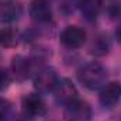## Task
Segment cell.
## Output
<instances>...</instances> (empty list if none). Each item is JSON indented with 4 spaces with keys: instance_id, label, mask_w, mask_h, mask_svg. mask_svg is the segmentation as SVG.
Wrapping results in <instances>:
<instances>
[{
    "instance_id": "1",
    "label": "cell",
    "mask_w": 121,
    "mask_h": 121,
    "mask_svg": "<svg viewBox=\"0 0 121 121\" xmlns=\"http://www.w3.org/2000/svg\"><path fill=\"white\" fill-rule=\"evenodd\" d=\"M107 69L100 62H89L78 70L79 83L89 90H100L107 83Z\"/></svg>"
},
{
    "instance_id": "2",
    "label": "cell",
    "mask_w": 121,
    "mask_h": 121,
    "mask_svg": "<svg viewBox=\"0 0 121 121\" xmlns=\"http://www.w3.org/2000/svg\"><path fill=\"white\" fill-rule=\"evenodd\" d=\"M32 83L38 93H52L59 83V76L52 66H42L32 76Z\"/></svg>"
},
{
    "instance_id": "3",
    "label": "cell",
    "mask_w": 121,
    "mask_h": 121,
    "mask_svg": "<svg viewBox=\"0 0 121 121\" xmlns=\"http://www.w3.org/2000/svg\"><path fill=\"white\" fill-rule=\"evenodd\" d=\"M21 110L23 116L28 120L39 118L47 114V103L38 93H30L26 94L21 99Z\"/></svg>"
},
{
    "instance_id": "4",
    "label": "cell",
    "mask_w": 121,
    "mask_h": 121,
    "mask_svg": "<svg viewBox=\"0 0 121 121\" xmlns=\"http://www.w3.org/2000/svg\"><path fill=\"white\" fill-rule=\"evenodd\" d=\"M65 121H91L93 120V110L90 104L85 100H75L65 106L63 111Z\"/></svg>"
},
{
    "instance_id": "5",
    "label": "cell",
    "mask_w": 121,
    "mask_h": 121,
    "mask_svg": "<svg viewBox=\"0 0 121 121\" xmlns=\"http://www.w3.org/2000/svg\"><path fill=\"white\" fill-rule=\"evenodd\" d=\"M11 75L16 80L23 82L32 78L35 75V72L38 70V68L34 65V62L28 56H23V55H16L11 59Z\"/></svg>"
},
{
    "instance_id": "6",
    "label": "cell",
    "mask_w": 121,
    "mask_h": 121,
    "mask_svg": "<svg viewBox=\"0 0 121 121\" xmlns=\"http://www.w3.org/2000/svg\"><path fill=\"white\" fill-rule=\"evenodd\" d=\"M87 38L86 31L80 27L76 26H68L66 28H63L59 35V39L62 42V45H65L69 49H78L80 47L85 45Z\"/></svg>"
},
{
    "instance_id": "7",
    "label": "cell",
    "mask_w": 121,
    "mask_h": 121,
    "mask_svg": "<svg viewBox=\"0 0 121 121\" xmlns=\"http://www.w3.org/2000/svg\"><path fill=\"white\" fill-rule=\"evenodd\" d=\"M121 100V83L120 82H108L106 83L99 94V101L103 108L110 110L114 108Z\"/></svg>"
},
{
    "instance_id": "8",
    "label": "cell",
    "mask_w": 121,
    "mask_h": 121,
    "mask_svg": "<svg viewBox=\"0 0 121 121\" xmlns=\"http://www.w3.org/2000/svg\"><path fill=\"white\" fill-rule=\"evenodd\" d=\"M23 4L20 0H0V23L13 24L23 16Z\"/></svg>"
},
{
    "instance_id": "9",
    "label": "cell",
    "mask_w": 121,
    "mask_h": 121,
    "mask_svg": "<svg viewBox=\"0 0 121 121\" xmlns=\"http://www.w3.org/2000/svg\"><path fill=\"white\" fill-rule=\"evenodd\" d=\"M55 96V100L58 104H62L63 107L68 106L69 103L75 101L79 99L78 96V89L75 83L70 79H59V83L56 85L55 90L52 91Z\"/></svg>"
},
{
    "instance_id": "10",
    "label": "cell",
    "mask_w": 121,
    "mask_h": 121,
    "mask_svg": "<svg viewBox=\"0 0 121 121\" xmlns=\"http://www.w3.org/2000/svg\"><path fill=\"white\" fill-rule=\"evenodd\" d=\"M28 13L37 24H48L52 20V7L48 0H32Z\"/></svg>"
},
{
    "instance_id": "11",
    "label": "cell",
    "mask_w": 121,
    "mask_h": 121,
    "mask_svg": "<svg viewBox=\"0 0 121 121\" xmlns=\"http://www.w3.org/2000/svg\"><path fill=\"white\" fill-rule=\"evenodd\" d=\"M78 9L80 10L83 18L86 21H94L99 14L101 13L103 9V0H79V6Z\"/></svg>"
},
{
    "instance_id": "12",
    "label": "cell",
    "mask_w": 121,
    "mask_h": 121,
    "mask_svg": "<svg viewBox=\"0 0 121 121\" xmlns=\"http://www.w3.org/2000/svg\"><path fill=\"white\" fill-rule=\"evenodd\" d=\"M20 32L14 27H4L0 30V47L3 48H14L20 42Z\"/></svg>"
},
{
    "instance_id": "13",
    "label": "cell",
    "mask_w": 121,
    "mask_h": 121,
    "mask_svg": "<svg viewBox=\"0 0 121 121\" xmlns=\"http://www.w3.org/2000/svg\"><path fill=\"white\" fill-rule=\"evenodd\" d=\"M110 49V39L107 35H99L94 38L93 44L90 47V52L96 56H101L106 55Z\"/></svg>"
},
{
    "instance_id": "14",
    "label": "cell",
    "mask_w": 121,
    "mask_h": 121,
    "mask_svg": "<svg viewBox=\"0 0 121 121\" xmlns=\"http://www.w3.org/2000/svg\"><path fill=\"white\" fill-rule=\"evenodd\" d=\"M11 117V104L7 99L0 97V121H10Z\"/></svg>"
},
{
    "instance_id": "15",
    "label": "cell",
    "mask_w": 121,
    "mask_h": 121,
    "mask_svg": "<svg viewBox=\"0 0 121 121\" xmlns=\"http://www.w3.org/2000/svg\"><path fill=\"white\" fill-rule=\"evenodd\" d=\"M79 6V0H62V4H60V11L66 16L72 14L75 11V9Z\"/></svg>"
},
{
    "instance_id": "16",
    "label": "cell",
    "mask_w": 121,
    "mask_h": 121,
    "mask_svg": "<svg viewBox=\"0 0 121 121\" xmlns=\"http://www.w3.org/2000/svg\"><path fill=\"white\" fill-rule=\"evenodd\" d=\"M11 83V75L7 69L0 68V91H4Z\"/></svg>"
},
{
    "instance_id": "17",
    "label": "cell",
    "mask_w": 121,
    "mask_h": 121,
    "mask_svg": "<svg viewBox=\"0 0 121 121\" xmlns=\"http://www.w3.org/2000/svg\"><path fill=\"white\" fill-rule=\"evenodd\" d=\"M116 35H117V39L120 41V44H121V26L117 28V31H116Z\"/></svg>"
},
{
    "instance_id": "18",
    "label": "cell",
    "mask_w": 121,
    "mask_h": 121,
    "mask_svg": "<svg viewBox=\"0 0 121 121\" xmlns=\"http://www.w3.org/2000/svg\"><path fill=\"white\" fill-rule=\"evenodd\" d=\"M16 121H30V120H28L27 117H24V116H23V117H18V118H16Z\"/></svg>"
}]
</instances>
